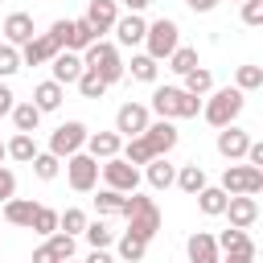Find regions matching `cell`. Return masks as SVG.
I'll return each mask as SVG.
<instances>
[{
	"label": "cell",
	"mask_w": 263,
	"mask_h": 263,
	"mask_svg": "<svg viewBox=\"0 0 263 263\" xmlns=\"http://www.w3.org/2000/svg\"><path fill=\"white\" fill-rule=\"evenodd\" d=\"M156 74H160L156 58H148V53H136V58H132V78H140V82H156Z\"/></svg>",
	"instance_id": "obj_33"
},
{
	"label": "cell",
	"mask_w": 263,
	"mask_h": 263,
	"mask_svg": "<svg viewBox=\"0 0 263 263\" xmlns=\"http://www.w3.org/2000/svg\"><path fill=\"white\" fill-rule=\"evenodd\" d=\"M119 214L132 222L127 230H132L136 238L152 242V238L160 234V210H156V201H152V197H140V193H123V205H119Z\"/></svg>",
	"instance_id": "obj_1"
},
{
	"label": "cell",
	"mask_w": 263,
	"mask_h": 263,
	"mask_svg": "<svg viewBox=\"0 0 263 263\" xmlns=\"http://www.w3.org/2000/svg\"><path fill=\"white\" fill-rule=\"evenodd\" d=\"M152 111L160 119H193L201 111V99L189 95V90H181V86H160L152 95Z\"/></svg>",
	"instance_id": "obj_3"
},
{
	"label": "cell",
	"mask_w": 263,
	"mask_h": 263,
	"mask_svg": "<svg viewBox=\"0 0 263 263\" xmlns=\"http://www.w3.org/2000/svg\"><path fill=\"white\" fill-rule=\"evenodd\" d=\"M140 136H144V144L152 148V156H168V152L177 148V140H181V132H177L168 119H160V123H148Z\"/></svg>",
	"instance_id": "obj_10"
},
{
	"label": "cell",
	"mask_w": 263,
	"mask_h": 263,
	"mask_svg": "<svg viewBox=\"0 0 263 263\" xmlns=\"http://www.w3.org/2000/svg\"><path fill=\"white\" fill-rule=\"evenodd\" d=\"M144 251H148V242H144V238H136L132 230L119 238V259H123V263H140V259H144Z\"/></svg>",
	"instance_id": "obj_32"
},
{
	"label": "cell",
	"mask_w": 263,
	"mask_h": 263,
	"mask_svg": "<svg viewBox=\"0 0 263 263\" xmlns=\"http://www.w3.org/2000/svg\"><path fill=\"white\" fill-rule=\"evenodd\" d=\"M58 230H66V234H82V230H86V214H82V210H66V214H58Z\"/></svg>",
	"instance_id": "obj_41"
},
{
	"label": "cell",
	"mask_w": 263,
	"mask_h": 263,
	"mask_svg": "<svg viewBox=\"0 0 263 263\" xmlns=\"http://www.w3.org/2000/svg\"><path fill=\"white\" fill-rule=\"evenodd\" d=\"M82 66H86V70H95L107 86H111V82H119V78H123V70H127V66H123V58H119V49H115L111 41H90V45L82 49Z\"/></svg>",
	"instance_id": "obj_2"
},
{
	"label": "cell",
	"mask_w": 263,
	"mask_h": 263,
	"mask_svg": "<svg viewBox=\"0 0 263 263\" xmlns=\"http://www.w3.org/2000/svg\"><path fill=\"white\" fill-rule=\"evenodd\" d=\"M214 242H218V251H226V255H251V259H255V242H251V238H247V230H238V226L222 230Z\"/></svg>",
	"instance_id": "obj_22"
},
{
	"label": "cell",
	"mask_w": 263,
	"mask_h": 263,
	"mask_svg": "<svg viewBox=\"0 0 263 263\" xmlns=\"http://www.w3.org/2000/svg\"><path fill=\"white\" fill-rule=\"evenodd\" d=\"M119 205H123V193L99 189V197H95V210H99V214H119Z\"/></svg>",
	"instance_id": "obj_43"
},
{
	"label": "cell",
	"mask_w": 263,
	"mask_h": 263,
	"mask_svg": "<svg viewBox=\"0 0 263 263\" xmlns=\"http://www.w3.org/2000/svg\"><path fill=\"white\" fill-rule=\"evenodd\" d=\"M82 144H86V127L78 123V119H70V123H62V127H53V136H49V152L62 160V156H74V152H82Z\"/></svg>",
	"instance_id": "obj_9"
},
{
	"label": "cell",
	"mask_w": 263,
	"mask_h": 263,
	"mask_svg": "<svg viewBox=\"0 0 263 263\" xmlns=\"http://www.w3.org/2000/svg\"><path fill=\"white\" fill-rule=\"evenodd\" d=\"M62 99H66V95H62V82H53V78H49V82H37V86H33V99H29V103L45 115V111H58V107H62Z\"/></svg>",
	"instance_id": "obj_21"
},
{
	"label": "cell",
	"mask_w": 263,
	"mask_h": 263,
	"mask_svg": "<svg viewBox=\"0 0 263 263\" xmlns=\"http://www.w3.org/2000/svg\"><path fill=\"white\" fill-rule=\"evenodd\" d=\"M45 247H49L58 259H74V234H66V230H53Z\"/></svg>",
	"instance_id": "obj_40"
},
{
	"label": "cell",
	"mask_w": 263,
	"mask_h": 263,
	"mask_svg": "<svg viewBox=\"0 0 263 263\" xmlns=\"http://www.w3.org/2000/svg\"><path fill=\"white\" fill-rule=\"evenodd\" d=\"M123 4H127V8H132V12H144V8H148V4H152V0H123Z\"/></svg>",
	"instance_id": "obj_51"
},
{
	"label": "cell",
	"mask_w": 263,
	"mask_h": 263,
	"mask_svg": "<svg viewBox=\"0 0 263 263\" xmlns=\"http://www.w3.org/2000/svg\"><path fill=\"white\" fill-rule=\"evenodd\" d=\"M242 103H247V99H242L238 86H222V90H214V95L205 99V107H201V111H205V123H210V127H226V123H234V119L242 115Z\"/></svg>",
	"instance_id": "obj_4"
},
{
	"label": "cell",
	"mask_w": 263,
	"mask_h": 263,
	"mask_svg": "<svg viewBox=\"0 0 263 263\" xmlns=\"http://www.w3.org/2000/svg\"><path fill=\"white\" fill-rule=\"evenodd\" d=\"M247 144H251V136H247L242 127H234V123L218 127V152H222L226 160H238V156L247 152Z\"/></svg>",
	"instance_id": "obj_17"
},
{
	"label": "cell",
	"mask_w": 263,
	"mask_h": 263,
	"mask_svg": "<svg viewBox=\"0 0 263 263\" xmlns=\"http://www.w3.org/2000/svg\"><path fill=\"white\" fill-rule=\"evenodd\" d=\"M86 156H95V160H111V156H119V132H86Z\"/></svg>",
	"instance_id": "obj_16"
},
{
	"label": "cell",
	"mask_w": 263,
	"mask_h": 263,
	"mask_svg": "<svg viewBox=\"0 0 263 263\" xmlns=\"http://www.w3.org/2000/svg\"><path fill=\"white\" fill-rule=\"evenodd\" d=\"M123 160H127V164H148V160H152V148L144 144V136H132V140H127Z\"/></svg>",
	"instance_id": "obj_37"
},
{
	"label": "cell",
	"mask_w": 263,
	"mask_h": 263,
	"mask_svg": "<svg viewBox=\"0 0 263 263\" xmlns=\"http://www.w3.org/2000/svg\"><path fill=\"white\" fill-rule=\"evenodd\" d=\"M144 127H148V107H144V103H123V107L115 111V132H119V136L132 140V136H140Z\"/></svg>",
	"instance_id": "obj_12"
},
{
	"label": "cell",
	"mask_w": 263,
	"mask_h": 263,
	"mask_svg": "<svg viewBox=\"0 0 263 263\" xmlns=\"http://www.w3.org/2000/svg\"><path fill=\"white\" fill-rule=\"evenodd\" d=\"M86 21L95 25V33H111V25L119 21L115 0H90V4H86Z\"/></svg>",
	"instance_id": "obj_20"
},
{
	"label": "cell",
	"mask_w": 263,
	"mask_h": 263,
	"mask_svg": "<svg viewBox=\"0 0 263 263\" xmlns=\"http://www.w3.org/2000/svg\"><path fill=\"white\" fill-rule=\"evenodd\" d=\"M66 177H70V189L90 193L99 185V160L86 152H74V156H66Z\"/></svg>",
	"instance_id": "obj_6"
},
{
	"label": "cell",
	"mask_w": 263,
	"mask_h": 263,
	"mask_svg": "<svg viewBox=\"0 0 263 263\" xmlns=\"http://www.w3.org/2000/svg\"><path fill=\"white\" fill-rule=\"evenodd\" d=\"M222 214H230V226H238V230H247L255 218H259V201L251 197V193H230L226 197V210Z\"/></svg>",
	"instance_id": "obj_13"
},
{
	"label": "cell",
	"mask_w": 263,
	"mask_h": 263,
	"mask_svg": "<svg viewBox=\"0 0 263 263\" xmlns=\"http://www.w3.org/2000/svg\"><path fill=\"white\" fill-rule=\"evenodd\" d=\"M90 41H99V33H95V25L86 21V16H78V21H70V37H66V49H74V53H82Z\"/></svg>",
	"instance_id": "obj_23"
},
{
	"label": "cell",
	"mask_w": 263,
	"mask_h": 263,
	"mask_svg": "<svg viewBox=\"0 0 263 263\" xmlns=\"http://www.w3.org/2000/svg\"><path fill=\"white\" fill-rule=\"evenodd\" d=\"M238 4H242V0H238Z\"/></svg>",
	"instance_id": "obj_54"
},
{
	"label": "cell",
	"mask_w": 263,
	"mask_h": 263,
	"mask_svg": "<svg viewBox=\"0 0 263 263\" xmlns=\"http://www.w3.org/2000/svg\"><path fill=\"white\" fill-rule=\"evenodd\" d=\"M29 164H33V173H37L41 181H53V177H58V168H62V160H58L53 152H37Z\"/></svg>",
	"instance_id": "obj_35"
},
{
	"label": "cell",
	"mask_w": 263,
	"mask_h": 263,
	"mask_svg": "<svg viewBox=\"0 0 263 263\" xmlns=\"http://www.w3.org/2000/svg\"><path fill=\"white\" fill-rule=\"evenodd\" d=\"M58 49H62V45H58L53 33H37V37H29V41L21 45V62H25V66H41V62H53Z\"/></svg>",
	"instance_id": "obj_11"
},
{
	"label": "cell",
	"mask_w": 263,
	"mask_h": 263,
	"mask_svg": "<svg viewBox=\"0 0 263 263\" xmlns=\"http://www.w3.org/2000/svg\"><path fill=\"white\" fill-rule=\"evenodd\" d=\"M33 263H62V259H58L49 247H37V251H33Z\"/></svg>",
	"instance_id": "obj_47"
},
{
	"label": "cell",
	"mask_w": 263,
	"mask_h": 263,
	"mask_svg": "<svg viewBox=\"0 0 263 263\" xmlns=\"http://www.w3.org/2000/svg\"><path fill=\"white\" fill-rule=\"evenodd\" d=\"M99 168H103L107 189H115V193H136V185H140V168H136V164H127L123 156H111V160H103Z\"/></svg>",
	"instance_id": "obj_7"
},
{
	"label": "cell",
	"mask_w": 263,
	"mask_h": 263,
	"mask_svg": "<svg viewBox=\"0 0 263 263\" xmlns=\"http://www.w3.org/2000/svg\"><path fill=\"white\" fill-rule=\"evenodd\" d=\"M173 177H177V168H173L164 156H152V160H148V185H152V189H168Z\"/></svg>",
	"instance_id": "obj_28"
},
{
	"label": "cell",
	"mask_w": 263,
	"mask_h": 263,
	"mask_svg": "<svg viewBox=\"0 0 263 263\" xmlns=\"http://www.w3.org/2000/svg\"><path fill=\"white\" fill-rule=\"evenodd\" d=\"M8 115H12L16 132H29V136H33V132H37V123H41V111H37L33 103H12V111H8Z\"/></svg>",
	"instance_id": "obj_26"
},
{
	"label": "cell",
	"mask_w": 263,
	"mask_h": 263,
	"mask_svg": "<svg viewBox=\"0 0 263 263\" xmlns=\"http://www.w3.org/2000/svg\"><path fill=\"white\" fill-rule=\"evenodd\" d=\"M193 66H197V49H193V45H177V49L168 53V70H173V74H189Z\"/></svg>",
	"instance_id": "obj_31"
},
{
	"label": "cell",
	"mask_w": 263,
	"mask_h": 263,
	"mask_svg": "<svg viewBox=\"0 0 263 263\" xmlns=\"http://www.w3.org/2000/svg\"><path fill=\"white\" fill-rule=\"evenodd\" d=\"M82 234H86V242H90V247H111V242H115V230H111L107 222H86V230H82Z\"/></svg>",
	"instance_id": "obj_39"
},
{
	"label": "cell",
	"mask_w": 263,
	"mask_h": 263,
	"mask_svg": "<svg viewBox=\"0 0 263 263\" xmlns=\"http://www.w3.org/2000/svg\"><path fill=\"white\" fill-rule=\"evenodd\" d=\"M218 263H255L251 255H226V259H218Z\"/></svg>",
	"instance_id": "obj_50"
},
{
	"label": "cell",
	"mask_w": 263,
	"mask_h": 263,
	"mask_svg": "<svg viewBox=\"0 0 263 263\" xmlns=\"http://www.w3.org/2000/svg\"><path fill=\"white\" fill-rule=\"evenodd\" d=\"M16 70H21V49L4 41V45H0V78H8V74H16Z\"/></svg>",
	"instance_id": "obj_42"
},
{
	"label": "cell",
	"mask_w": 263,
	"mask_h": 263,
	"mask_svg": "<svg viewBox=\"0 0 263 263\" xmlns=\"http://www.w3.org/2000/svg\"><path fill=\"white\" fill-rule=\"evenodd\" d=\"M82 70H86V66H82V53H74V49H58V53H53V82L70 86V82H78Z\"/></svg>",
	"instance_id": "obj_14"
},
{
	"label": "cell",
	"mask_w": 263,
	"mask_h": 263,
	"mask_svg": "<svg viewBox=\"0 0 263 263\" xmlns=\"http://www.w3.org/2000/svg\"><path fill=\"white\" fill-rule=\"evenodd\" d=\"M173 185H181L185 193H201V189H205V173H201V164H185V168L173 177Z\"/></svg>",
	"instance_id": "obj_30"
},
{
	"label": "cell",
	"mask_w": 263,
	"mask_h": 263,
	"mask_svg": "<svg viewBox=\"0 0 263 263\" xmlns=\"http://www.w3.org/2000/svg\"><path fill=\"white\" fill-rule=\"evenodd\" d=\"M33 214H37V201H29V197H8L4 201V218L12 226H33Z\"/></svg>",
	"instance_id": "obj_24"
},
{
	"label": "cell",
	"mask_w": 263,
	"mask_h": 263,
	"mask_svg": "<svg viewBox=\"0 0 263 263\" xmlns=\"http://www.w3.org/2000/svg\"><path fill=\"white\" fill-rule=\"evenodd\" d=\"M185 4H189V8H193V12H210V8H214V4H218V0H185Z\"/></svg>",
	"instance_id": "obj_49"
},
{
	"label": "cell",
	"mask_w": 263,
	"mask_h": 263,
	"mask_svg": "<svg viewBox=\"0 0 263 263\" xmlns=\"http://www.w3.org/2000/svg\"><path fill=\"white\" fill-rule=\"evenodd\" d=\"M12 99H16V95H12V90H8L4 82H0V119H4L8 111H12Z\"/></svg>",
	"instance_id": "obj_46"
},
{
	"label": "cell",
	"mask_w": 263,
	"mask_h": 263,
	"mask_svg": "<svg viewBox=\"0 0 263 263\" xmlns=\"http://www.w3.org/2000/svg\"><path fill=\"white\" fill-rule=\"evenodd\" d=\"M222 189L226 193H259L263 189V168H255V164H226V173H222Z\"/></svg>",
	"instance_id": "obj_8"
},
{
	"label": "cell",
	"mask_w": 263,
	"mask_h": 263,
	"mask_svg": "<svg viewBox=\"0 0 263 263\" xmlns=\"http://www.w3.org/2000/svg\"><path fill=\"white\" fill-rule=\"evenodd\" d=\"M234 86L238 90H259L263 86V66H238L234 70Z\"/></svg>",
	"instance_id": "obj_34"
},
{
	"label": "cell",
	"mask_w": 263,
	"mask_h": 263,
	"mask_svg": "<svg viewBox=\"0 0 263 263\" xmlns=\"http://www.w3.org/2000/svg\"><path fill=\"white\" fill-rule=\"evenodd\" d=\"M29 230H37V234H53L58 230V210H49V205H37V214H33V226Z\"/></svg>",
	"instance_id": "obj_38"
},
{
	"label": "cell",
	"mask_w": 263,
	"mask_h": 263,
	"mask_svg": "<svg viewBox=\"0 0 263 263\" xmlns=\"http://www.w3.org/2000/svg\"><path fill=\"white\" fill-rule=\"evenodd\" d=\"M193 197H197V205H201V214H210V218H218V214L226 210V197H230V193H226L222 185H205V189H201V193H193Z\"/></svg>",
	"instance_id": "obj_25"
},
{
	"label": "cell",
	"mask_w": 263,
	"mask_h": 263,
	"mask_svg": "<svg viewBox=\"0 0 263 263\" xmlns=\"http://www.w3.org/2000/svg\"><path fill=\"white\" fill-rule=\"evenodd\" d=\"M62 263H74V259H62Z\"/></svg>",
	"instance_id": "obj_53"
},
{
	"label": "cell",
	"mask_w": 263,
	"mask_h": 263,
	"mask_svg": "<svg viewBox=\"0 0 263 263\" xmlns=\"http://www.w3.org/2000/svg\"><path fill=\"white\" fill-rule=\"evenodd\" d=\"M111 29H115V41H119V45H140L144 33H148V21H144L140 12H127V16H119Z\"/></svg>",
	"instance_id": "obj_15"
},
{
	"label": "cell",
	"mask_w": 263,
	"mask_h": 263,
	"mask_svg": "<svg viewBox=\"0 0 263 263\" xmlns=\"http://www.w3.org/2000/svg\"><path fill=\"white\" fill-rule=\"evenodd\" d=\"M0 33L8 37V45H25V41L33 37V16H29V12H8V16L0 21Z\"/></svg>",
	"instance_id": "obj_19"
},
{
	"label": "cell",
	"mask_w": 263,
	"mask_h": 263,
	"mask_svg": "<svg viewBox=\"0 0 263 263\" xmlns=\"http://www.w3.org/2000/svg\"><path fill=\"white\" fill-rule=\"evenodd\" d=\"M4 152H8L12 160H25V164H29V160L37 156V140H33L29 132H16V136H12L8 144H4Z\"/></svg>",
	"instance_id": "obj_27"
},
{
	"label": "cell",
	"mask_w": 263,
	"mask_h": 263,
	"mask_svg": "<svg viewBox=\"0 0 263 263\" xmlns=\"http://www.w3.org/2000/svg\"><path fill=\"white\" fill-rule=\"evenodd\" d=\"M181 78H185V86H181V90H189V95H197V99L214 90V74H210V70H201V66H193V70H189V74H181Z\"/></svg>",
	"instance_id": "obj_29"
},
{
	"label": "cell",
	"mask_w": 263,
	"mask_h": 263,
	"mask_svg": "<svg viewBox=\"0 0 263 263\" xmlns=\"http://www.w3.org/2000/svg\"><path fill=\"white\" fill-rule=\"evenodd\" d=\"M185 251H189V263H218V259H222V251H218V242H214V234H205V230H197V234H189V242H185Z\"/></svg>",
	"instance_id": "obj_18"
},
{
	"label": "cell",
	"mask_w": 263,
	"mask_h": 263,
	"mask_svg": "<svg viewBox=\"0 0 263 263\" xmlns=\"http://www.w3.org/2000/svg\"><path fill=\"white\" fill-rule=\"evenodd\" d=\"M78 90H82V99H103L107 82H103L95 70H82V74H78Z\"/></svg>",
	"instance_id": "obj_36"
},
{
	"label": "cell",
	"mask_w": 263,
	"mask_h": 263,
	"mask_svg": "<svg viewBox=\"0 0 263 263\" xmlns=\"http://www.w3.org/2000/svg\"><path fill=\"white\" fill-rule=\"evenodd\" d=\"M8 197H16V177H12V168L0 164V201H8Z\"/></svg>",
	"instance_id": "obj_45"
},
{
	"label": "cell",
	"mask_w": 263,
	"mask_h": 263,
	"mask_svg": "<svg viewBox=\"0 0 263 263\" xmlns=\"http://www.w3.org/2000/svg\"><path fill=\"white\" fill-rule=\"evenodd\" d=\"M242 25H263V0H242Z\"/></svg>",
	"instance_id": "obj_44"
},
{
	"label": "cell",
	"mask_w": 263,
	"mask_h": 263,
	"mask_svg": "<svg viewBox=\"0 0 263 263\" xmlns=\"http://www.w3.org/2000/svg\"><path fill=\"white\" fill-rule=\"evenodd\" d=\"M144 45H148V58L164 62V58L181 45V29H177V21H168V16L152 21V25H148V33H144Z\"/></svg>",
	"instance_id": "obj_5"
},
{
	"label": "cell",
	"mask_w": 263,
	"mask_h": 263,
	"mask_svg": "<svg viewBox=\"0 0 263 263\" xmlns=\"http://www.w3.org/2000/svg\"><path fill=\"white\" fill-rule=\"evenodd\" d=\"M4 156H8V152H4V140H0V160H4Z\"/></svg>",
	"instance_id": "obj_52"
},
{
	"label": "cell",
	"mask_w": 263,
	"mask_h": 263,
	"mask_svg": "<svg viewBox=\"0 0 263 263\" xmlns=\"http://www.w3.org/2000/svg\"><path fill=\"white\" fill-rule=\"evenodd\" d=\"M86 263H115V259L107 255V247H95V251L86 255Z\"/></svg>",
	"instance_id": "obj_48"
}]
</instances>
